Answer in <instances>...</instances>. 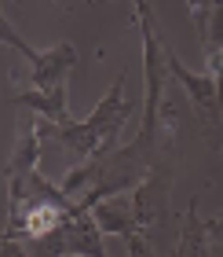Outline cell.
Listing matches in <instances>:
<instances>
[{
	"mask_svg": "<svg viewBox=\"0 0 223 257\" xmlns=\"http://www.w3.org/2000/svg\"><path fill=\"white\" fill-rule=\"evenodd\" d=\"M154 166H158V144H146V140L136 136L128 147H114L106 155L84 158L77 169H70L58 180V188L70 198H77L84 209H92L102 198L124 195L128 188H136Z\"/></svg>",
	"mask_w": 223,
	"mask_h": 257,
	"instance_id": "6da1fadb",
	"label": "cell"
},
{
	"mask_svg": "<svg viewBox=\"0 0 223 257\" xmlns=\"http://www.w3.org/2000/svg\"><path fill=\"white\" fill-rule=\"evenodd\" d=\"M124 85H128V74H117L110 92L99 99V107L88 114V118H66V121H44L37 118V128L44 140H55L58 147L74 151V155L84 162V158H96V155H106V151L117 147L128 118H132V103L124 99Z\"/></svg>",
	"mask_w": 223,
	"mask_h": 257,
	"instance_id": "7a4b0ae2",
	"label": "cell"
},
{
	"mask_svg": "<svg viewBox=\"0 0 223 257\" xmlns=\"http://www.w3.org/2000/svg\"><path fill=\"white\" fill-rule=\"evenodd\" d=\"M168 195H172V169L158 162V166L132 188V198H128L139 231L154 235V231H165V228H168V220H172ZM154 239H158V235H154Z\"/></svg>",
	"mask_w": 223,
	"mask_h": 257,
	"instance_id": "3957f363",
	"label": "cell"
},
{
	"mask_svg": "<svg viewBox=\"0 0 223 257\" xmlns=\"http://www.w3.org/2000/svg\"><path fill=\"white\" fill-rule=\"evenodd\" d=\"M74 66H77V48L74 44H52V48H44L37 59L30 63V85L58 88V85H66V77H70Z\"/></svg>",
	"mask_w": 223,
	"mask_h": 257,
	"instance_id": "277c9868",
	"label": "cell"
},
{
	"mask_svg": "<svg viewBox=\"0 0 223 257\" xmlns=\"http://www.w3.org/2000/svg\"><path fill=\"white\" fill-rule=\"evenodd\" d=\"M8 103H11V107L33 110L44 121H66L70 118V114H66V85H58V88H37V85H30V88L11 92Z\"/></svg>",
	"mask_w": 223,
	"mask_h": 257,
	"instance_id": "5b68a950",
	"label": "cell"
},
{
	"mask_svg": "<svg viewBox=\"0 0 223 257\" xmlns=\"http://www.w3.org/2000/svg\"><path fill=\"white\" fill-rule=\"evenodd\" d=\"M92 217H96V224L102 228V235H132L136 228V217H132V206H128V198L121 195H110V198H102V202L92 206Z\"/></svg>",
	"mask_w": 223,
	"mask_h": 257,
	"instance_id": "8992f818",
	"label": "cell"
},
{
	"mask_svg": "<svg viewBox=\"0 0 223 257\" xmlns=\"http://www.w3.org/2000/svg\"><path fill=\"white\" fill-rule=\"evenodd\" d=\"M172 257H212L208 228H205V220L198 217V202L186 206V220H183V231H180V242H176Z\"/></svg>",
	"mask_w": 223,
	"mask_h": 257,
	"instance_id": "52a82bcc",
	"label": "cell"
},
{
	"mask_svg": "<svg viewBox=\"0 0 223 257\" xmlns=\"http://www.w3.org/2000/svg\"><path fill=\"white\" fill-rule=\"evenodd\" d=\"M0 44H11V52H18L26 63H33V59L40 55L37 48H30V44L18 37V30H15V26H11V22L4 19V11H0Z\"/></svg>",
	"mask_w": 223,
	"mask_h": 257,
	"instance_id": "ba28073f",
	"label": "cell"
},
{
	"mask_svg": "<svg viewBox=\"0 0 223 257\" xmlns=\"http://www.w3.org/2000/svg\"><path fill=\"white\" fill-rule=\"evenodd\" d=\"M124 246H128V257H161L158 253V239L146 235V231H132V235H124Z\"/></svg>",
	"mask_w": 223,
	"mask_h": 257,
	"instance_id": "9c48e42d",
	"label": "cell"
},
{
	"mask_svg": "<svg viewBox=\"0 0 223 257\" xmlns=\"http://www.w3.org/2000/svg\"><path fill=\"white\" fill-rule=\"evenodd\" d=\"M205 228H208V246H212V257H223V213L212 217V220H205Z\"/></svg>",
	"mask_w": 223,
	"mask_h": 257,
	"instance_id": "30bf717a",
	"label": "cell"
},
{
	"mask_svg": "<svg viewBox=\"0 0 223 257\" xmlns=\"http://www.w3.org/2000/svg\"><path fill=\"white\" fill-rule=\"evenodd\" d=\"M186 8H190L194 26H198V33H202L208 26V8H212V0H186Z\"/></svg>",
	"mask_w": 223,
	"mask_h": 257,
	"instance_id": "8fae6325",
	"label": "cell"
},
{
	"mask_svg": "<svg viewBox=\"0 0 223 257\" xmlns=\"http://www.w3.org/2000/svg\"><path fill=\"white\" fill-rule=\"evenodd\" d=\"M150 4H146V0H132V11H146Z\"/></svg>",
	"mask_w": 223,
	"mask_h": 257,
	"instance_id": "7c38bea8",
	"label": "cell"
},
{
	"mask_svg": "<svg viewBox=\"0 0 223 257\" xmlns=\"http://www.w3.org/2000/svg\"><path fill=\"white\" fill-rule=\"evenodd\" d=\"M212 8H220V11H223V0H212Z\"/></svg>",
	"mask_w": 223,
	"mask_h": 257,
	"instance_id": "4fadbf2b",
	"label": "cell"
},
{
	"mask_svg": "<svg viewBox=\"0 0 223 257\" xmlns=\"http://www.w3.org/2000/svg\"><path fill=\"white\" fill-rule=\"evenodd\" d=\"M92 4H102V0H92Z\"/></svg>",
	"mask_w": 223,
	"mask_h": 257,
	"instance_id": "5bb4252c",
	"label": "cell"
}]
</instances>
